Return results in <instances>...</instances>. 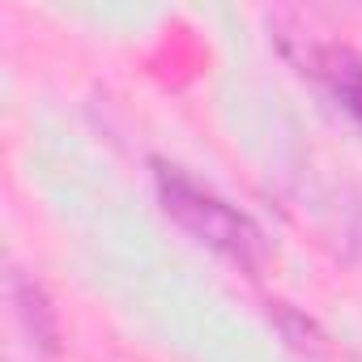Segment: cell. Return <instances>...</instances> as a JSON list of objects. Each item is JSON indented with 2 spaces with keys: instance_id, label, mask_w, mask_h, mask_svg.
<instances>
[{
  "instance_id": "cell-5",
  "label": "cell",
  "mask_w": 362,
  "mask_h": 362,
  "mask_svg": "<svg viewBox=\"0 0 362 362\" xmlns=\"http://www.w3.org/2000/svg\"><path fill=\"white\" fill-rule=\"evenodd\" d=\"M345 247H349L354 256H362V209H354L349 222H345Z\"/></svg>"
},
{
  "instance_id": "cell-1",
  "label": "cell",
  "mask_w": 362,
  "mask_h": 362,
  "mask_svg": "<svg viewBox=\"0 0 362 362\" xmlns=\"http://www.w3.org/2000/svg\"><path fill=\"white\" fill-rule=\"evenodd\" d=\"M149 170H153V197L179 230L197 239L201 247H209L214 256H222L226 264H235L239 273L264 277L273 260V243L252 214H243L235 201H226L222 192L201 184L192 170L166 158H149Z\"/></svg>"
},
{
  "instance_id": "cell-4",
  "label": "cell",
  "mask_w": 362,
  "mask_h": 362,
  "mask_svg": "<svg viewBox=\"0 0 362 362\" xmlns=\"http://www.w3.org/2000/svg\"><path fill=\"white\" fill-rule=\"evenodd\" d=\"M264 307H269L273 328L286 337V345H290L303 362H337V349H332L328 332H324L307 311H298V307H290V303H281V298H269Z\"/></svg>"
},
{
  "instance_id": "cell-2",
  "label": "cell",
  "mask_w": 362,
  "mask_h": 362,
  "mask_svg": "<svg viewBox=\"0 0 362 362\" xmlns=\"http://www.w3.org/2000/svg\"><path fill=\"white\" fill-rule=\"evenodd\" d=\"M273 43L277 52L311 81L328 94V103L337 111H345L358 128H362V52L341 43V39H324L315 30L290 26V22H273Z\"/></svg>"
},
{
  "instance_id": "cell-3",
  "label": "cell",
  "mask_w": 362,
  "mask_h": 362,
  "mask_svg": "<svg viewBox=\"0 0 362 362\" xmlns=\"http://www.w3.org/2000/svg\"><path fill=\"white\" fill-rule=\"evenodd\" d=\"M5 294H9V307H13V320L22 324L26 341L39 349V354H56L60 349V315L52 307V294L43 290V281L18 264H9L5 273Z\"/></svg>"
}]
</instances>
